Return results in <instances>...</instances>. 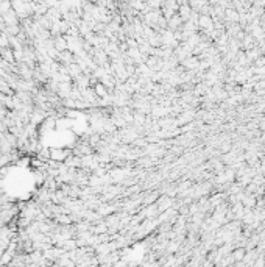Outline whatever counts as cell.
I'll return each mask as SVG.
<instances>
[{"label": "cell", "mask_w": 265, "mask_h": 267, "mask_svg": "<svg viewBox=\"0 0 265 267\" xmlns=\"http://www.w3.org/2000/svg\"><path fill=\"white\" fill-rule=\"evenodd\" d=\"M198 25H200V27H203V28H211V27H212V19H211V16L201 14V16H200V19H198Z\"/></svg>", "instance_id": "obj_1"}, {"label": "cell", "mask_w": 265, "mask_h": 267, "mask_svg": "<svg viewBox=\"0 0 265 267\" xmlns=\"http://www.w3.org/2000/svg\"><path fill=\"white\" fill-rule=\"evenodd\" d=\"M254 63H256V66H257V67H263V66H265V56H259V58H256V60H254Z\"/></svg>", "instance_id": "obj_2"}, {"label": "cell", "mask_w": 265, "mask_h": 267, "mask_svg": "<svg viewBox=\"0 0 265 267\" xmlns=\"http://www.w3.org/2000/svg\"><path fill=\"white\" fill-rule=\"evenodd\" d=\"M97 94H98V95H105V89H103L102 85H98V86H97Z\"/></svg>", "instance_id": "obj_3"}]
</instances>
